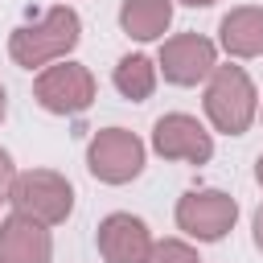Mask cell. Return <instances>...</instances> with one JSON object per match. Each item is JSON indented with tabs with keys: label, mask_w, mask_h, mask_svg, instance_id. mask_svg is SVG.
I'll use <instances>...</instances> for the list:
<instances>
[{
	"label": "cell",
	"mask_w": 263,
	"mask_h": 263,
	"mask_svg": "<svg viewBox=\"0 0 263 263\" xmlns=\"http://www.w3.org/2000/svg\"><path fill=\"white\" fill-rule=\"evenodd\" d=\"M4 107H8V103H4V86H0V119H4Z\"/></svg>",
	"instance_id": "d6986e66"
},
{
	"label": "cell",
	"mask_w": 263,
	"mask_h": 263,
	"mask_svg": "<svg viewBox=\"0 0 263 263\" xmlns=\"http://www.w3.org/2000/svg\"><path fill=\"white\" fill-rule=\"evenodd\" d=\"M86 168L99 181H107V185H127L144 168V144H140V136L123 132V127H103L90 140V148H86Z\"/></svg>",
	"instance_id": "5b68a950"
},
{
	"label": "cell",
	"mask_w": 263,
	"mask_h": 263,
	"mask_svg": "<svg viewBox=\"0 0 263 263\" xmlns=\"http://www.w3.org/2000/svg\"><path fill=\"white\" fill-rule=\"evenodd\" d=\"M152 148L164 156V160H181V164H205L214 156V140L210 132L193 119V115H160L156 127H152Z\"/></svg>",
	"instance_id": "52a82bcc"
},
{
	"label": "cell",
	"mask_w": 263,
	"mask_h": 263,
	"mask_svg": "<svg viewBox=\"0 0 263 263\" xmlns=\"http://www.w3.org/2000/svg\"><path fill=\"white\" fill-rule=\"evenodd\" d=\"M111 78H115V90H119L123 99H132V103H144V99L156 90V66H152L144 53H127V58H119Z\"/></svg>",
	"instance_id": "4fadbf2b"
},
{
	"label": "cell",
	"mask_w": 263,
	"mask_h": 263,
	"mask_svg": "<svg viewBox=\"0 0 263 263\" xmlns=\"http://www.w3.org/2000/svg\"><path fill=\"white\" fill-rule=\"evenodd\" d=\"M255 107H259V95L247 78L242 66H214L210 74V86H205V115L218 132L226 136H242L255 119Z\"/></svg>",
	"instance_id": "7a4b0ae2"
},
{
	"label": "cell",
	"mask_w": 263,
	"mask_h": 263,
	"mask_svg": "<svg viewBox=\"0 0 263 263\" xmlns=\"http://www.w3.org/2000/svg\"><path fill=\"white\" fill-rule=\"evenodd\" d=\"M12 181H16V173H12V160H8V152L0 148V201L12 193Z\"/></svg>",
	"instance_id": "9a60e30c"
},
{
	"label": "cell",
	"mask_w": 263,
	"mask_h": 263,
	"mask_svg": "<svg viewBox=\"0 0 263 263\" xmlns=\"http://www.w3.org/2000/svg\"><path fill=\"white\" fill-rule=\"evenodd\" d=\"M33 95L53 115H82L95 103V74L78 62H62V66H49L37 74Z\"/></svg>",
	"instance_id": "277c9868"
},
{
	"label": "cell",
	"mask_w": 263,
	"mask_h": 263,
	"mask_svg": "<svg viewBox=\"0 0 263 263\" xmlns=\"http://www.w3.org/2000/svg\"><path fill=\"white\" fill-rule=\"evenodd\" d=\"M168 21H173V4H168V0H123V4H119V25H123V33L136 37V41H156V37H164Z\"/></svg>",
	"instance_id": "7c38bea8"
},
{
	"label": "cell",
	"mask_w": 263,
	"mask_h": 263,
	"mask_svg": "<svg viewBox=\"0 0 263 263\" xmlns=\"http://www.w3.org/2000/svg\"><path fill=\"white\" fill-rule=\"evenodd\" d=\"M152 251V234L136 214H107L99 222V255L107 263H144Z\"/></svg>",
	"instance_id": "9c48e42d"
},
{
	"label": "cell",
	"mask_w": 263,
	"mask_h": 263,
	"mask_svg": "<svg viewBox=\"0 0 263 263\" xmlns=\"http://www.w3.org/2000/svg\"><path fill=\"white\" fill-rule=\"evenodd\" d=\"M49 255H53V242L45 222L25 214H12L0 222V263H49Z\"/></svg>",
	"instance_id": "30bf717a"
},
{
	"label": "cell",
	"mask_w": 263,
	"mask_h": 263,
	"mask_svg": "<svg viewBox=\"0 0 263 263\" xmlns=\"http://www.w3.org/2000/svg\"><path fill=\"white\" fill-rule=\"evenodd\" d=\"M214 41L201 33H177L160 45V70L173 86H197L214 74Z\"/></svg>",
	"instance_id": "ba28073f"
},
{
	"label": "cell",
	"mask_w": 263,
	"mask_h": 263,
	"mask_svg": "<svg viewBox=\"0 0 263 263\" xmlns=\"http://www.w3.org/2000/svg\"><path fill=\"white\" fill-rule=\"evenodd\" d=\"M238 218V201L222 189H189L177 201V226L197 242H218Z\"/></svg>",
	"instance_id": "8992f818"
},
{
	"label": "cell",
	"mask_w": 263,
	"mask_h": 263,
	"mask_svg": "<svg viewBox=\"0 0 263 263\" xmlns=\"http://www.w3.org/2000/svg\"><path fill=\"white\" fill-rule=\"evenodd\" d=\"M8 201L16 205V214L53 226V222H66V218H70V210H74V189H70V181H66L62 173H53V168H29V173H21V177L12 181Z\"/></svg>",
	"instance_id": "3957f363"
},
{
	"label": "cell",
	"mask_w": 263,
	"mask_h": 263,
	"mask_svg": "<svg viewBox=\"0 0 263 263\" xmlns=\"http://www.w3.org/2000/svg\"><path fill=\"white\" fill-rule=\"evenodd\" d=\"M78 37H82V21H78L74 8L62 4V8H49L41 21L21 25V29L8 37V53H12L16 66L33 70V66H49V62L66 58V53L78 45Z\"/></svg>",
	"instance_id": "6da1fadb"
},
{
	"label": "cell",
	"mask_w": 263,
	"mask_h": 263,
	"mask_svg": "<svg viewBox=\"0 0 263 263\" xmlns=\"http://www.w3.org/2000/svg\"><path fill=\"white\" fill-rule=\"evenodd\" d=\"M255 247L263 251V205L255 210Z\"/></svg>",
	"instance_id": "2e32d148"
},
{
	"label": "cell",
	"mask_w": 263,
	"mask_h": 263,
	"mask_svg": "<svg viewBox=\"0 0 263 263\" xmlns=\"http://www.w3.org/2000/svg\"><path fill=\"white\" fill-rule=\"evenodd\" d=\"M255 177H259V185H263V156H259V164H255Z\"/></svg>",
	"instance_id": "ac0fdd59"
},
{
	"label": "cell",
	"mask_w": 263,
	"mask_h": 263,
	"mask_svg": "<svg viewBox=\"0 0 263 263\" xmlns=\"http://www.w3.org/2000/svg\"><path fill=\"white\" fill-rule=\"evenodd\" d=\"M181 4H189V8H210L214 0H181Z\"/></svg>",
	"instance_id": "e0dca14e"
},
{
	"label": "cell",
	"mask_w": 263,
	"mask_h": 263,
	"mask_svg": "<svg viewBox=\"0 0 263 263\" xmlns=\"http://www.w3.org/2000/svg\"><path fill=\"white\" fill-rule=\"evenodd\" d=\"M144 263H201V259H197V251H193L189 242H181V238H160V242H152V251H148Z\"/></svg>",
	"instance_id": "5bb4252c"
},
{
	"label": "cell",
	"mask_w": 263,
	"mask_h": 263,
	"mask_svg": "<svg viewBox=\"0 0 263 263\" xmlns=\"http://www.w3.org/2000/svg\"><path fill=\"white\" fill-rule=\"evenodd\" d=\"M222 49L230 58H259L263 53V8H230L218 25Z\"/></svg>",
	"instance_id": "8fae6325"
}]
</instances>
